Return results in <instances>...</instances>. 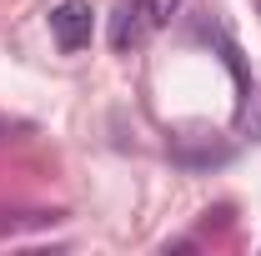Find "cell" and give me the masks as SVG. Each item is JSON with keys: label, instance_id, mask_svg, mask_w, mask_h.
<instances>
[{"label": "cell", "instance_id": "4", "mask_svg": "<svg viewBox=\"0 0 261 256\" xmlns=\"http://www.w3.org/2000/svg\"><path fill=\"white\" fill-rule=\"evenodd\" d=\"M0 131H5V121H0Z\"/></svg>", "mask_w": 261, "mask_h": 256}, {"label": "cell", "instance_id": "3", "mask_svg": "<svg viewBox=\"0 0 261 256\" xmlns=\"http://www.w3.org/2000/svg\"><path fill=\"white\" fill-rule=\"evenodd\" d=\"M136 10H141V20H146V31H161L166 20L181 10V0H136Z\"/></svg>", "mask_w": 261, "mask_h": 256}, {"label": "cell", "instance_id": "1", "mask_svg": "<svg viewBox=\"0 0 261 256\" xmlns=\"http://www.w3.org/2000/svg\"><path fill=\"white\" fill-rule=\"evenodd\" d=\"M50 35H56L61 50H86L91 35H96V10H91V0H61V5L50 10Z\"/></svg>", "mask_w": 261, "mask_h": 256}, {"label": "cell", "instance_id": "2", "mask_svg": "<svg viewBox=\"0 0 261 256\" xmlns=\"http://www.w3.org/2000/svg\"><path fill=\"white\" fill-rule=\"evenodd\" d=\"M141 35H146V20H141L136 5H126V10L116 15V25H111V45H116V50H130V45H141Z\"/></svg>", "mask_w": 261, "mask_h": 256}]
</instances>
